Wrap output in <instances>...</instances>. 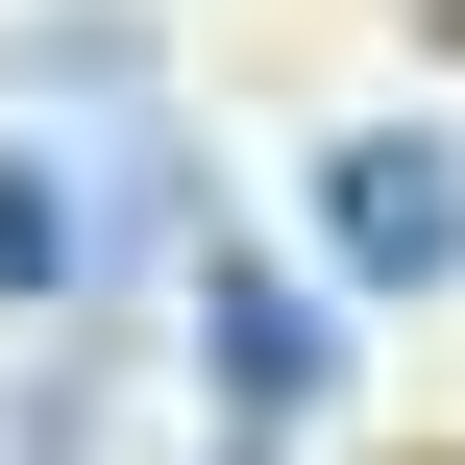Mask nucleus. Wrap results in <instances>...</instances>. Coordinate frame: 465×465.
<instances>
[{
  "label": "nucleus",
  "mask_w": 465,
  "mask_h": 465,
  "mask_svg": "<svg viewBox=\"0 0 465 465\" xmlns=\"http://www.w3.org/2000/svg\"><path fill=\"white\" fill-rule=\"evenodd\" d=\"M196 392H221V465H270L319 392H343V319H319L270 245H221V270H196Z\"/></svg>",
  "instance_id": "1"
},
{
  "label": "nucleus",
  "mask_w": 465,
  "mask_h": 465,
  "mask_svg": "<svg viewBox=\"0 0 465 465\" xmlns=\"http://www.w3.org/2000/svg\"><path fill=\"white\" fill-rule=\"evenodd\" d=\"M319 245H343V294H441L465 270V147L441 123H368V147L319 172Z\"/></svg>",
  "instance_id": "2"
},
{
  "label": "nucleus",
  "mask_w": 465,
  "mask_h": 465,
  "mask_svg": "<svg viewBox=\"0 0 465 465\" xmlns=\"http://www.w3.org/2000/svg\"><path fill=\"white\" fill-rule=\"evenodd\" d=\"M0 465H147V368H123V319H74V343L0 392Z\"/></svg>",
  "instance_id": "3"
}]
</instances>
